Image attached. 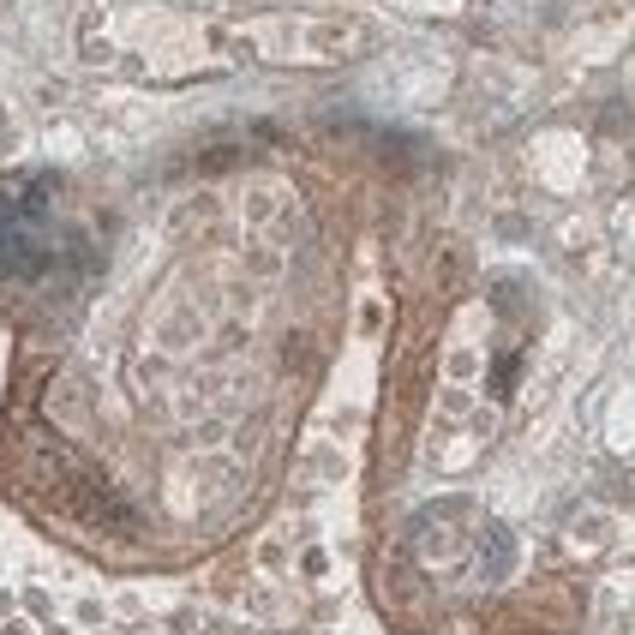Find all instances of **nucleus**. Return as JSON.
I'll return each instance as SVG.
<instances>
[{
    "mask_svg": "<svg viewBox=\"0 0 635 635\" xmlns=\"http://www.w3.org/2000/svg\"><path fill=\"white\" fill-rule=\"evenodd\" d=\"M54 180L48 174H18L0 180V276L42 282L60 264H78V240L54 228Z\"/></svg>",
    "mask_w": 635,
    "mask_h": 635,
    "instance_id": "obj_1",
    "label": "nucleus"
}]
</instances>
